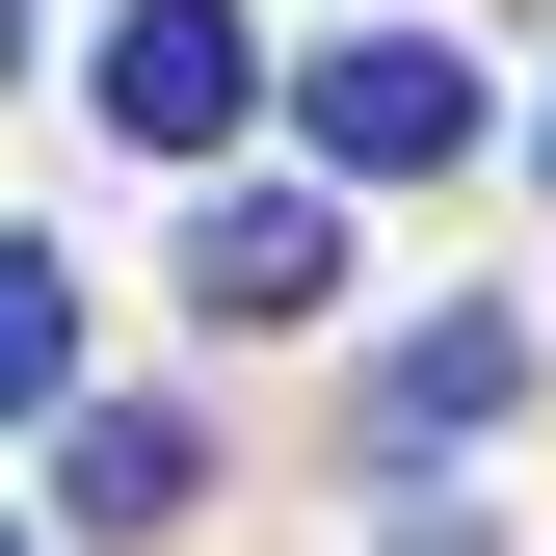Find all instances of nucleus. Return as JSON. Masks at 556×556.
Here are the masks:
<instances>
[{
  "label": "nucleus",
  "instance_id": "obj_2",
  "mask_svg": "<svg viewBox=\"0 0 556 556\" xmlns=\"http://www.w3.org/2000/svg\"><path fill=\"white\" fill-rule=\"evenodd\" d=\"M239 106H265L239 0H132V27H106V132H132V160H239Z\"/></svg>",
  "mask_w": 556,
  "mask_h": 556
},
{
  "label": "nucleus",
  "instance_id": "obj_7",
  "mask_svg": "<svg viewBox=\"0 0 556 556\" xmlns=\"http://www.w3.org/2000/svg\"><path fill=\"white\" fill-rule=\"evenodd\" d=\"M0 53H27V0H0Z\"/></svg>",
  "mask_w": 556,
  "mask_h": 556
},
{
  "label": "nucleus",
  "instance_id": "obj_4",
  "mask_svg": "<svg viewBox=\"0 0 556 556\" xmlns=\"http://www.w3.org/2000/svg\"><path fill=\"white\" fill-rule=\"evenodd\" d=\"M504 397H530V318H425V344L371 371V451H477Z\"/></svg>",
  "mask_w": 556,
  "mask_h": 556
},
{
  "label": "nucleus",
  "instance_id": "obj_3",
  "mask_svg": "<svg viewBox=\"0 0 556 556\" xmlns=\"http://www.w3.org/2000/svg\"><path fill=\"white\" fill-rule=\"evenodd\" d=\"M318 292H344V213H318V186H213V213H186V318L265 344V318H318Z\"/></svg>",
  "mask_w": 556,
  "mask_h": 556
},
{
  "label": "nucleus",
  "instance_id": "obj_8",
  "mask_svg": "<svg viewBox=\"0 0 556 556\" xmlns=\"http://www.w3.org/2000/svg\"><path fill=\"white\" fill-rule=\"evenodd\" d=\"M0 556H27V530H0Z\"/></svg>",
  "mask_w": 556,
  "mask_h": 556
},
{
  "label": "nucleus",
  "instance_id": "obj_1",
  "mask_svg": "<svg viewBox=\"0 0 556 556\" xmlns=\"http://www.w3.org/2000/svg\"><path fill=\"white\" fill-rule=\"evenodd\" d=\"M292 132H318L344 186H425V160H477V80H451L425 27H344L318 80H292Z\"/></svg>",
  "mask_w": 556,
  "mask_h": 556
},
{
  "label": "nucleus",
  "instance_id": "obj_6",
  "mask_svg": "<svg viewBox=\"0 0 556 556\" xmlns=\"http://www.w3.org/2000/svg\"><path fill=\"white\" fill-rule=\"evenodd\" d=\"M53 397H80V265L0 239V425H53Z\"/></svg>",
  "mask_w": 556,
  "mask_h": 556
},
{
  "label": "nucleus",
  "instance_id": "obj_5",
  "mask_svg": "<svg viewBox=\"0 0 556 556\" xmlns=\"http://www.w3.org/2000/svg\"><path fill=\"white\" fill-rule=\"evenodd\" d=\"M53 504H80V530H186V504H213V451H186L160 397H80V451H53Z\"/></svg>",
  "mask_w": 556,
  "mask_h": 556
}]
</instances>
